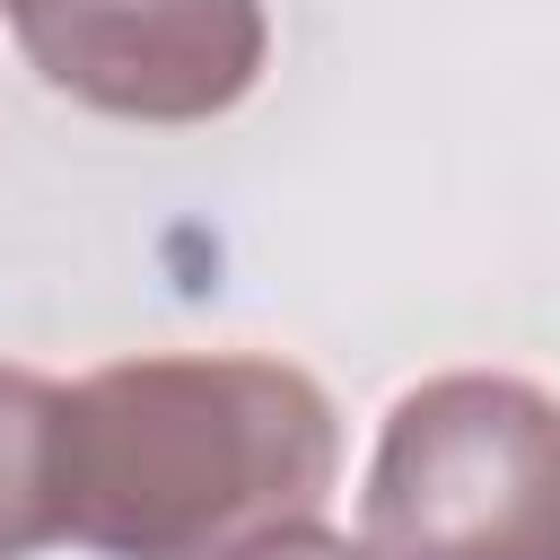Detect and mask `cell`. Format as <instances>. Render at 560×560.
<instances>
[{
  "mask_svg": "<svg viewBox=\"0 0 560 560\" xmlns=\"http://www.w3.org/2000/svg\"><path fill=\"white\" fill-rule=\"evenodd\" d=\"M332 472V394L289 359L166 350L61 394V534L105 560H219L315 516Z\"/></svg>",
  "mask_w": 560,
  "mask_h": 560,
  "instance_id": "cell-1",
  "label": "cell"
},
{
  "mask_svg": "<svg viewBox=\"0 0 560 560\" xmlns=\"http://www.w3.org/2000/svg\"><path fill=\"white\" fill-rule=\"evenodd\" d=\"M359 525L368 560H560V402L499 368L411 385Z\"/></svg>",
  "mask_w": 560,
  "mask_h": 560,
  "instance_id": "cell-2",
  "label": "cell"
},
{
  "mask_svg": "<svg viewBox=\"0 0 560 560\" xmlns=\"http://www.w3.org/2000/svg\"><path fill=\"white\" fill-rule=\"evenodd\" d=\"M44 88L122 122H210L271 52L262 0H9Z\"/></svg>",
  "mask_w": 560,
  "mask_h": 560,
  "instance_id": "cell-3",
  "label": "cell"
},
{
  "mask_svg": "<svg viewBox=\"0 0 560 560\" xmlns=\"http://www.w3.org/2000/svg\"><path fill=\"white\" fill-rule=\"evenodd\" d=\"M61 542V385L0 368V560Z\"/></svg>",
  "mask_w": 560,
  "mask_h": 560,
  "instance_id": "cell-4",
  "label": "cell"
},
{
  "mask_svg": "<svg viewBox=\"0 0 560 560\" xmlns=\"http://www.w3.org/2000/svg\"><path fill=\"white\" fill-rule=\"evenodd\" d=\"M219 560H368V542H341L332 525H315V516H289V525H262V534H245L236 551H219Z\"/></svg>",
  "mask_w": 560,
  "mask_h": 560,
  "instance_id": "cell-5",
  "label": "cell"
}]
</instances>
